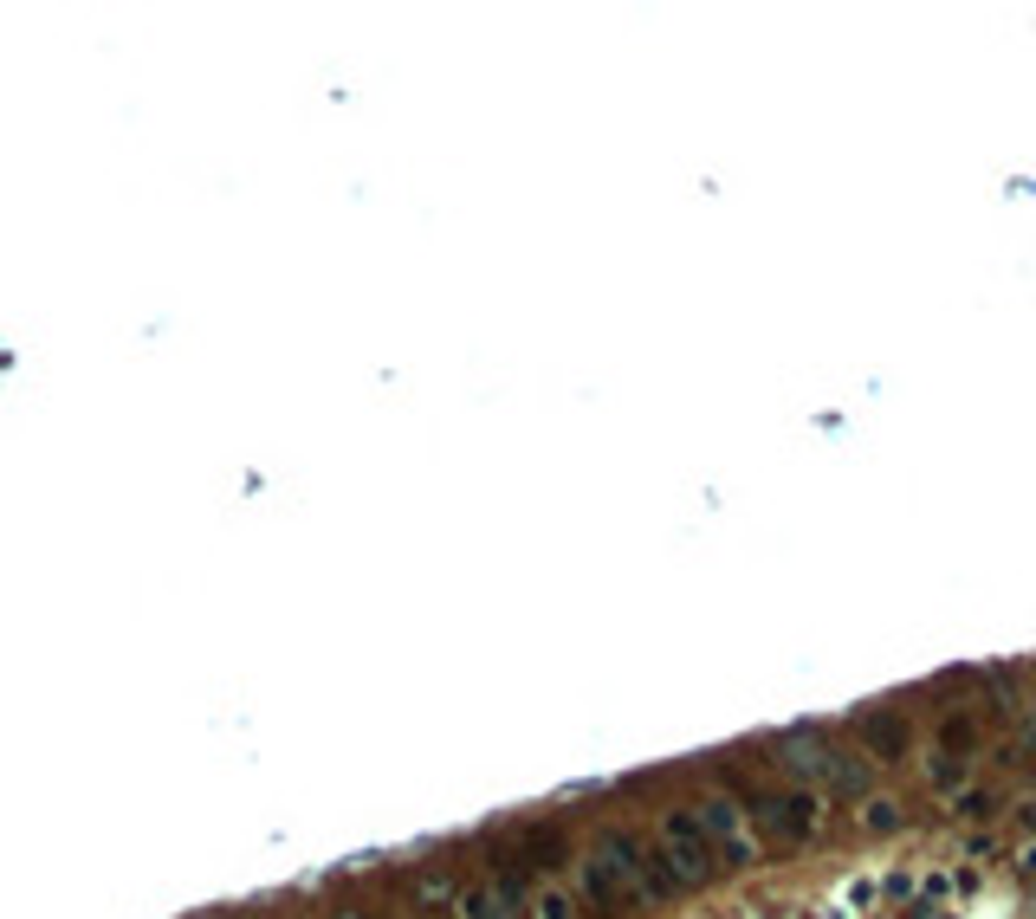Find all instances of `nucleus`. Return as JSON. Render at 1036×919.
<instances>
[{"label":"nucleus","mask_w":1036,"mask_h":919,"mask_svg":"<svg viewBox=\"0 0 1036 919\" xmlns=\"http://www.w3.org/2000/svg\"><path fill=\"white\" fill-rule=\"evenodd\" d=\"M661 842H667V861H674V874L680 881H706L713 874V861H706V835H700V822L693 816H667L661 822Z\"/></svg>","instance_id":"nucleus-1"},{"label":"nucleus","mask_w":1036,"mask_h":919,"mask_svg":"<svg viewBox=\"0 0 1036 919\" xmlns=\"http://www.w3.org/2000/svg\"><path fill=\"white\" fill-rule=\"evenodd\" d=\"M700 829L719 835L726 861H739V868H745V861H758V842H752V829L739 822V809H732V803H706V809H700Z\"/></svg>","instance_id":"nucleus-2"},{"label":"nucleus","mask_w":1036,"mask_h":919,"mask_svg":"<svg viewBox=\"0 0 1036 919\" xmlns=\"http://www.w3.org/2000/svg\"><path fill=\"white\" fill-rule=\"evenodd\" d=\"M758 816H765V829H777V835H810L816 829V797H810V790L765 797V803H758Z\"/></svg>","instance_id":"nucleus-3"},{"label":"nucleus","mask_w":1036,"mask_h":919,"mask_svg":"<svg viewBox=\"0 0 1036 919\" xmlns=\"http://www.w3.org/2000/svg\"><path fill=\"white\" fill-rule=\"evenodd\" d=\"M862 738H868L875 758H901V751H907V719H894V712H868Z\"/></svg>","instance_id":"nucleus-4"},{"label":"nucleus","mask_w":1036,"mask_h":919,"mask_svg":"<svg viewBox=\"0 0 1036 919\" xmlns=\"http://www.w3.org/2000/svg\"><path fill=\"white\" fill-rule=\"evenodd\" d=\"M784 764H790L797 777H816V771H829V751L816 745L810 732H797V738H784Z\"/></svg>","instance_id":"nucleus-5"},{"label":"nucleus","mask_w":1036,"mask_h":919,"mask_svg":"<svg viewBox=\"0 0 1036 919\" xmlns=\"http://www.w3.org/2000/svg\"><path fill=\"white\" fill-rule=\"evenodd\" d=\"M933 784H939V790H959V784H965V764L939 751V758H933Z\"/></svg>","instance_id":"nucleus-6"},{"label":"nucleus","mask_w":1036,"mask_h":919,"mask_svg":"<svg viewBox=\"0 0 1036 919\" xmlns=\"http://www.w3.org/2000/svg\"><path fill=\"white\" fill-rule=\"evenodd\" d=\"M862 822H868V829H894V822H901V809L875 797V803H868V816H862Z\"/></svg>","instance_id":"nucleus-7"},{"label":"nucleus","mask_w":1036,"mask_h":919,"mask_svg":"<svg viewBox=\"0 0 1036 919\" xmlns=\"http://www.w3.org/2000/svg\"><path fill=\"white\" fill-rule=\"evenodd\" d=\"M467 919H506V913H499L493 894H467Z\"/></svg>","instance_id":"nucleus-8"},{"label":"nucleus","mask_w":1036,"mask_h":919,"mask_svg":"<svg viewBox=\"0 0 1036 919\" xmlns=\"http://www.w3.org/2000/svg\"><path fill=\"white\" fill-rule=\"evenodd\" d=\"M538 919H570V900L564 894H544L538 900Z\"/></svg>","instance_id":"nucleus-9"},{"label":"nucleus","mask_w":1036,"mask_h":919,"mask_svg":"<svg viewBox=\"0 0 1036 919\" xmlns=\"http://www.w3.org/2000/svg\"><path fill=\"white\" fill-rule=\"evenodd\" d=\"M1017 868H1024V874H1030V881H1036V842L1024 848V855H1017Z\"/></svg>","instance_id":"nucleus-10"}]
</instances>
